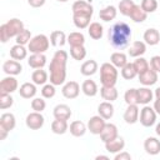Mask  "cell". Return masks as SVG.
<instances>
[{"instance_id":"cell-1","label":"cell","mask_w":160,"mask_h":160,"mask_svg":"<svg viewBox=\"0 0 160 160\" xmlns=\"http://www.w3.org/2000/svg\"><path fill=\"white\" fill-rule=\"evenodd\" d=\"M131 35L132 32L130 26L124 21L114 24L108 31L109 42L116 50H124L125 48H128L131 40Z\"/></svg>"},{"instance_id":"cell-2","label":"cell","mask_w":160,"mask_h":160,"mask_svg":"<svg viewBox=\"0 0 160 160\" xmlns=\"http://www.w3.org/2000/svg\"><path fill=\"white\" fill-rule=\"evenodd\" d=\"M66 62L68 52L65 50H56L50 61V82L55 86L62 85L66 80Z\"/></svg>"},{"instance_id":"cell-3","label":"cell","mask_w":160,"mask_h":160,"mask_svg":"<svg viewBox=\"0 0 160 160\" xmlns=\"http://www.w3.org/2000/svg\"><path fill=\"white\" fill-rule=\"evenodd\" d=\"M119 71L111 62H104L100 66V81L102 86H115L118 82Z\"/></svg>"},{"instance_id":"cell-4","label":"cell","mask_w":160,"mask_h":160,"mask_svg":"<svg viewBox=\"0 0 160 160\" xmlns=\"http://www.w3.org/2000/svg\"><path fill=\"white\" fill-rule=\"evenodd\" d=\"M50 46V39L44 34H38L31 38L28 44V50L31 54H44Z\"/></svg>"},{"instance_id":"cell-5","label":"cell","mask_w":160,"mask_h":160,"mask_svg":"<svg viewBox=\"0 0 160 160\" xmlns=\"http://www.w3.org/2000/svg\"><path fill=\"white\" fill-rule=\"evenodd\" d=\"M156 116H158V112L155 111L154 108H151L149 105H144V108L140 110L139 121L142 126L150 128L156 122Z\"/></svg>"},{"instance_id":"cell-6","label":"cell","mask_w":160,"mask_h":160,"mask_svg":"<svg viewBox=\"0 0 160 160\" xmlns=\"http://www.w3.org/2000/svg\"><path fill=\"white\" fill-rule=\"evenodd\" d=\"M45 119L41 115V112L38 111H32L30 114H28L26 119H25V124L30 130H39L44 126Z\"/></svg>"},{"instance_id":"cell-7","label":"cell","mask_w":160,"mask_h":160,"mask_svg":"<svg viewBox=\"0 0 160 160\" xmlns=\"http://www.w3.org/2000/svg\"><path fill=\"white\" fill-rule=\"evenodd\" d=\"M105 124L106 121L104 118H101L100 115H94L88 121V130L94 135H100L101 131L104 130Z\"/></svg>"},{"instance_id":"cell-8","label":"cell","mask_w":160,"mask_h":160,"mask_svg":"<svg viewBox=\"0 0 160 160\" xmlns=\"http://www.w3.org/2000/svg\"><path fill=\"white\" fill-rule=\"evenodd\" d=\"M72 14H80V15H90L92 16L94 14V8L91 2L85 1V0H76L72 6H71Z\"/></svg>"},{"instance_id":"cell-9","label":"cell","mask_w":160,"mask_h":160,"mask_svg":"<svg viewBox=\"0 0 160 160\" xmlns=\"http://www.w3.org/2000/svg\"><path fill=\"white\" fill-rule=\"evenodd\" d=\"M19 88L18 80L12 75H8L0 82V94H12Z\"/></svg>"},{"instance_id":"cell-10","label":"cell","mask_w":160,"mask_h":160,"mask_svg":"<svg viewBox=\"0 0 160 160\" xmlns=\"http://www.w3.org/2000/svg\"><path fill=\"white\" fill-rule=\"evenodd\" d=\"M61 94L66 99H76L80 94V85L76 81H68L61 89Z\"/></svg>"},{"instance_id":"cell-11","label":"cell","mask_w":160,"mask_h":160,"mask_svg":"<svg viewBox=\"0 0 160 160\" xmlns=\"http://www.w3.org/2000/svg\"><path fill=\"white\" fill-rule=\"evenodd\" d=\"M2 71L6 74V75H12V76H16L19 74H21L22 71V65L20 64V61L18 60H6L4 64H2Z\"/></svg>"},{"instance_id":"cell-12","label":"cell","mask_w":160,"mask_h":160,"mask_svg":"<svg viewBox=\"0 0 160 160\" xmlns=\"http://www.w3.org/2000/svg\"><path fill=\"white\" fill-rule=\"evenodd\" d=\"M5 25L8 28V31L10 34V38H16L25 29L24 28V22L20 19H18V18H12V19L8 20L5 22Z\"/></svg>"},{"instance_id":"cell-13","label":"cell","mask_w":160,"mask_h":160,"mask_svg":"<svg viewBox=\"0 0 160 160\" xmlns=\"http://www.w3.org/2000/svg\"><path fill=\"white\" fill-rule=\"evenodd\" d=\"M138 78H139L140 84H142L144 86H151V85L156 84V82H158V79H159L158 72H156L155 70H152L151 68H149L145 72L139 74Z\"/></svg>"},{"instance_id":"cell-14","label":"cell","mask_w":160,"mask_h":160,"mask_svg":"<svg viewBox=\"0 0 160 160\" xmlns=\"http://www.w3.org/2000/svg\"><path fill=\"white\" fill-rule=\"evenodd\" d=\"M116 136H119L116 125H115V124H111V122H106L105 126H104V130H102L101 134H100L101 141L105 144V142H108V141L115 139Z\"/></svg>"},{"instance_id":"cell-15","label":"cell","mask_w":160,"mask_h":160,"mask_svg":"<svg viewBox=\"0 0 160 160\" xmlns=\"http://www.w3.org/2000/svg\"><path fill=\"white\" fill-rule=\"evenodd\" d=\"M124 148H125V140L121 136H116L115 139L105 142V149L110 154H118V152L122 151Z\"/></svg>"},{"instance_id":"cell-16","label":"cell","mask_w":160,"mask_h":160,"mask_svg":"<svg viewBox=\"0 0 160 160\" xmlns=\"http://www.w3.org/2000/svg\"><path fill=\"white\" fill-rule=\"evenodd\" d=\"M144 149L149 155H158L160 154V140L154 136H149L144 141Z\"/></svg>"},{"instance_id":"cell-17","label":"cell","mask_w":160,"mask_h":160,"mask_svg":"<svg viewBox=\"0 0 160 160\" xmlns=\"http://www.w3.org/2000/svg\"><path fill=\"white\" fill-rule=\"evenodd\" d=\"M139 115H140V110H139L136 104L128 105V108H126V110L124 112V120H125L126 124L132 125V124L139 121Z\"/></svg>"},{"instance_id":"cell-18","label":"cell","mask_w":160,"mask_h":160,"mask_svg":"<svg viewBox=\"0 0 160 160\" xmlns=\"http://www.w3.org/2000/svg\"><path fill=\"white\" fill-rule=\"evenodd\" d=\"M15 125H16V119L12 112H4L0 116V128L1 129L10 132L11 130L15 129Z\"/></svg>"},{"instance_id":"cell-19","label":"cell","mask_w":160,"mask_h":160,"mask_svg":"<svg viewBox=\"0 0 160 160\" xmlns=\"http://www.w3.org/2000/svg\"><path fill=\"white\" fill-rule=\"evenodd\" d=\"M154 92L150 90L149 86H142L138 89V105H148L150 101H152Z\"/></svg>"},{"instance_id":"cell-20","label":"cell","mask_w":160,"mask_h":160,"mask_svg":"<svg viewBox=\"0 0 160 160\" xmlns=\"http://www.w3.org/2000/svg\"><path fill=\"white\" fill-rule=\"evenodd\" d=\"M144 41L145 44L150 45V46H155L160 42V32L159 30H156L155 28H150V29H146L145 32H144Z\"/></svg>"},{"instance_id":"cell-21","label":"cell","mask_w":160,"mask_h":160,"mask_svg":"<svg viewBox=\"0 0 160 160\" xmlns=\"http://www.w3.org/2000/svg\"><path fill=\"white\" fill-rule=\"evenodd\" d=\"M36 84L34 82H24L19 88V95L24 99H34L36 95Z\"/></svg>"},{"instance_id":"cell-22","label":"cell","mask_w":160,"mask_h":160,"mask_svg":"<svg viewBox=\"0 0 160 160\" xmlns=\"http://www.w3.org/2000/svg\"><path fill=\"white\" fill-rule=\"evenodd\" d=\"M54 118L55 119H60V120H69L71 116V109L70 106H68L66 104H59L54 108Z\"/></svg>"},{"instance_id":"cell-23","label":"cell","mask_w":160,"mask_h":160,"mask_svg":"<svg viewBox=\"0 0 160 160\" xmlns=\"http://www.w3.org/2000/svg\"><path fill=\"white\" fill-rule=\"evenodd\" d=\"M66 41H68V36L62 30H54L50 34V44L55 48L64 46Z\"/></svg>"},{"instance_id":"cell-24","label":"cell","mask_w":160,"mask_h":160,"mask_svg":"<svg viewBox=\"0 0 160 160\" xmlns=\"http://www.w3.org/2000/svg\"><path fill=\"white\" fill-rule=\"evenodd\" d=\"M145 52H146V44H145V41H139V40L134 41L131 44V46L129 48V51H128V54L131 58L142 56Z\"/></svg>"},{"instance_id":"cell-25","label":"cell","mask_w":160,"mask_h":160,"mask_svg":"<svg viewBox=\"0 0 160 160\" xmlns=\"http://www.w3.org/2000/svg\"><path fill=\"white\" fill-rule=\"evenodd\" d=\"M28 49L25 48V45H20V44H15L14 46H11L10 49V58L18 61H21L24 59H26L28 56Z\"/></svg>"},{"instance_id":"cell-26","label":"cell","mask_w":160,"mask_h":160,"mask_svg":"<svg viewBox=\"0 0 160 160\" xmlns=\"http://www.w3.org/2000/svg\"><path fill=\"white\" fill-rule=\"evenodd\" d=\"M46 60L44 54H31L28 59V64L32 69H42L46 65Z\"/></svg>"},{"instance_id":"cell-27","label":"cell","mask_w":160,"mask_h":160,"mask_svg":"<svg viewBox=\"0 0 160 160\" xmlns=\"http://www.w3.org/2000/svg\"><path fill=\"white\" fill-rule=\"evenodd\" d=\"M116 15H118V9L114 5H108V6L102 8L99 12V18L105 22L114 20L116 18Z\"/></svg>"},{"instance_id":"cell-28","label":"cell","mask_w":160,"mask_h":160,"mask_svg":"<svg viewBox=\"0 0 160 160\" xmlns=\"http://www.w3.org/2000/svg\"><path fill=\"white\" fill-rule=\"evenodd\" d=\"M98 114L101 118H104L105 120L111 119L112 115H114V106H112V104L110 101H102V102H100L99 106H98Z\"/></svg>"},{"instance_id":"cell-29","label":"cell","mask_w":160,"mask_h":160,"mask_svg":"<svg viewBox=\"0 0 160 160\" xmlns=\"http://www.w3.org/2000/svg\"><path fill=\"white\" fill-rule=\"evenodd\" d=\"M69 130H70V134L75 138H80V136H84L86 130H88V125H85L82 121L80 120H75L70 124L69 126Z\"/></svg>"},{"instance_id":"cell-30","label":"cell","mask_w":160,"mask_h":160,"mask_svg":"<svg viewBox=\"0 0 160 160\" xmlns=\"http://www.w3.org/2000/svg\"><path fill=\"white\" fill-rule=\"evenodd\" d=\"M99 70V65L95 60L90 59V60H86L82 62L81 68H80V72L84 75V76H91L94 75L96 71Z\"/></svg>"},{"instance_id":"cell-31","label":"cell","mask_w":160,"mask_h":160,"mask_svg":"<svg viewBox=\"0 0 160 160\" xmlns=\"http://www.w3.org/2000/svg\"><path fill=\"white\" fill-rule=\"evenodd\" d=\"M100 95H101V98H102L105 101L112 102V101H115V100L118 99L119 92H118V90H116L115 86H101V89H100Z\"/></svg>"},{"instance_id":"cell-32","label":"cell","mask_w":160,"mask_h":160,"mask_svg":"<svg viewBox=\"0 0 160 160\" xmlns=\"http://www.w3.org/2000/svg\"><path fill=\"white\" fill-rule=\"evenodd\" d=\"M129 18H130L134 22H144V21L148 19V14L141 9L140 5L135 4L134 8H132V10L130 11Z\"/></svg>"},{"instance_id":"cell-33","label":"cell","mask_w":160,"mask_h":160,"mask_svg":"<svg viewBox=\"0 0 160 160\" xmlns=\"http://www.w3.org/2000/svg\"><path fill=\"white\" fill-rule=\"evenodd\" d=\"M88 32H89V36L94 40H99L102 38L104 35V28L100 22L98 21H94L91 22L89 26H88Z\"/></svg>"},{"instance_id":"cell-34","label":"cell","mask_w":160,"mask_h":160,"mask_svg":"<svg viewBox=\"0 0 160 160\" xmlns=\"http://www.w3.org/2000/svg\"><path fill=\"white\" fill-rule=\"evenodd\" d=\"M81 91H82L86 96L92 98V96H95V95L98 94L99 89H98V85H96V82H95L94 80L88 79V80H85V81L81 84Z\"/></svg>"},{"instance_id":"cell-35","label":"cell","mask_w":160,"mask_h":160,"mask_svg":"<svg viewBox=\"0 0 160 160\" xmlns=\"http://www.w3.org/2000/svg\"><path fill=\"white\" fill-rule=\"evenodd\" d=\"M91 16L90 15H80V14H72V22L74 25L82 30V29H88V26L91 24L90 22Z\"/></svg>"},{"instance_id":"cell-36","label":"cell","mask_w":160,"mask_h":160,"mask_svg":"<svg viewBox=\"0 0 160 160\" xmlns=\"http://www.w3.org/2000/svg\"><path fill=\"white\" fill-rule=\"evenodd\" d=\"M110 62H111L114 66H116L118 69H121V68H122L124 65H126L129 61H128L126 54H124L122 51H115V52H112L111 56H110Z\"/></svg>"},{"instance_id":"cell-37","label":"cell","mask_w":160,"mask_h":160,"mask_svg":"<svg viewBox=\"0 0 160 160\" xmlns=\"http://www.w3.org/2000/svg\"><path fill=\"white\" fill-rule=\"evenodd\" d=\"M69 130V125H68V120H60V119H55L51 122V131L56 135H62Z\"/></svg>"},{"instance_id":"cell-38","label":"cell","mask_w":160,"mask_h":160,"mask_svg":"<svg viewBox=\"0 0 160 160\" xmlns=\"http://www.w3.org/2000/svg\"><path fill=\"white\" fill-rule=\"evenodd\" d=\"M31 80L34 84L36 85H45L46 81L49 80V76H48V72L42 69H35L31 74Z\"/></svg>"},{"instance_id":"cell-39","label":"cell","mask_w":160,"mask_h":160,"mask_svg":"<svg viewBox=\"0 0 160 160\" xmlns=\"http://www.w3.org/2000/svg\"><path fill=\"white\" fill-rule=\"evenodd\" d=\"M68 44L70 46H81L85 44V36L80 31H74L68 35Z\"/></svg>"},{"instance_id":"cell-40","label":"cell","mask_w":160,"mask_h":160,"mask_svg":"<svg viewBox=\"0 0 160 160\" xmlns=\"http://www.w3.org/2000/svg\"><path fill=\"white\" fill-rule=\"evenodd\" d=\"M120 70H121V76H122L125 80H132L135 76H138V72H136V70H135L132 62H128V64L124 65Z\"/></svg>"},{"instance_id":"cell-41","label":"cell","mask_w":160,"mask_h":160,"mask_svg":"<svg viewBox=\"0 0 160 160\" xmlns=\"http://www.w3.org/2000/svg\"><path fill=\"white\" fill-rule=\"evenodd\" d=\"M70 56L74 59V60H84L85 56H86V49L84 45L81 46H70Z\"/></svg>"},{"instance_id":"cell-42","label":"cell","mask_w":160,"mask_h":160,"mask_svg":"<svg viewBox=\"0 0 160 160\" xmlns=\"http://www.w3.org/2000/svg\"><path fill=\"white\" fill-rule=\"evenodd\" d=\"M134 5H135V2L132 0H120V2L118 5V11H120V14H122L124 16H129Z\"/></svg>"},{"instance_id":"cell-43","label":"cell","mask_w":160,"mask_h":160,"mask_svg":"<svg viewBox=\"0 0 160 160\" xmlns=\"http://www.w3.org/2000/svg\"><path fill=\"white\" fill-rule=\"evenodd\" d=\"M132 64H134V68H135V70H136L138 75H139V74L145 72V71L150 68V65H149L148 60H146V59H144L142 56L135 58V60H134V62H132Z\"/></svg>"},{"instance_id":"cell-44","label":"cell","mask_w":160,"mask_h":160,"mask_svg":"<svg viewBox=\"0 0 160 160\" xmlns=\"http://www.w3.org/2000/svg\"><path fill=\"white\" fill-rule=\"evenodd\" d=\"M124 100L128 105H134V104L138 105V89L135 88L128 89L124 94Z\"/></svg>"},{"instance_id":"cell-45","label":"cell","mask_w":160,"mask_h":160,"mask_svg":"<svg viewBox=\"0 0 160 160\" xmlns=\"http://www.w3.org/2000/svg\"><path fill=\"white\" fill-rule=\"evenodd\" d=\"M140 6L146 14H151L158 9V0H141Z\"/></svg>"},{"instance_id":"cell-46","label":"cell","mask_w":160,"mask_h":160,"mask_svg":"<svg viewBox=\"0 0 160 160\" xmlns=\"http://www.w3.org/2000/svg\"><path fill=\"white\" fill-rule=\"evenodd\" d=\"M16 40V44H20V45H26V44H29L30 42V40H31V31L29 30V29H24L16 38H15Z\"/></svg>"},{"instance_id":"cell-47","label":"cell","mask_w":160,"mask_h":160,"mask_svg":"<svg viewBox=\"0 0 160 160\" xmlns=\"http://www.w3.org/2000/svg\"><path fill=\"white\" fill-rule=\"evenodd\" d=\"M55 92H56V90H55V85L54 84L50 82V84L42 85L41 95H42L44 99H51V98H54L55 96Z\"/></svg>"},{"instance_id":"cell-48","label":"cell","mask_w":160,"mask_h":160,"mask_svg":"<svg viewBox=\"0 0 160 160\" xmlns=\"http://www.w3.org/2000/svg\"><path fill=\"white\" fill-rule=\"evenodd\" d=\"M14 104V99L10 94H0V109L5 110L11 108Z\"/></svg>"},{"instance_id":"cell-49","label":"cell","mask_w":160,"mask_h":160,"mask_svg":"<svg viewBox=\"0 0 160 160\" xmlns=\"http://www.w3.org/2000/svg\"><path fill=\"white\" fill-rule=\"evenodd\" d=\"M46 108V102L42 98H34L31 100V109L34 111H38V112H41L44 111Z\"/></svg>"},{"instance_id":"cell-50","label":"cell","mask_w":160,"mask_h":160,"mask_svg":"<svg viewBox=\"0 0 160 160\" xmlns=\"http://www.w3.org/2000/svg\"><path fill=\"white\" fill-rule=\"evenodd\" d=\"M9 39H10V34H9V31H8V28H6L5 24H2V25L0 26V41H1L2 44H5Z\"/></svg>"},{"instance_id":"cell-51","label":"cell","mask_w":160,"mask_h":160,"mask_svg":"<svg viewBox=\"0 0 160 160\" xmlns=\"http://www.w3.org/2000/svg\"><path fill=\"white\" fill-rule=\"evenodd\" d=\"M150 68L156 72H160V55H154L150 59Z\"/></svg>"},{"instance_id":"cell-52","label":"cell","mask_w":160,"mask_h":160,"mask_svg":"<svg viewBox=\"0 0 160 160\" xmlns=\"http://www.w3.org/2000/svg\"><path fill=\"white\" fill-rule=\"evenodd\" d=\"M114 160H131V155H130L128 151H124V150H122V151L115 154Z\"/></svg>"},{"instance_id":"cell-53","label":"cell","mask_w":160,"mask_h":160,"mask_svg":"<svg viewBox=\"0 0 160 160\" xmlns=\"http://www.w3.org/2000/svg\"><path fill=\"white\" fill-rule=\"evenodd\" d=\"M46 0H28V4L31 8H41Z\"/></svg>"},{"instance_id":"cell-54","label":"cell","mask_w":160,"mask_h":160,"mask_svg":"<svg viewBox=\"0 0 160 160\" xmlns=\"http://www.w3.org/2000/svg\"><path fill=\"white\" fill-rule=\"evenodd\" d=\"M154 109H155V111L158 112V114H160V99H156L155 101H154V106H152Z\"/></svg>"},{"instance_id":"cell-55","label":"cell","mask_w":160,"mask_h":160,"mask_svg":"<svg viewBox=\"0 0 160 160\" xmlns=\"http://www.w3.org/2000/svg\"><path fill=\"white\" fill-rule=\"evenodd\" d=\"M8 134H9V131H6V130H4V129L0 128V140H5L6 136H8Z\"/></svg>"},{"instance_id":"cell-56","label":"cell","mask_w":160,"mask_h":160,"mask_svg":"<svg viewBox=\"0 0 160 160\" xmlns=\"http://www.w3.org/2000/svg\"><path fill=\"white\" fill-rule=\"evenodd\" d=\"M95 159H96V160H100V159H104V160H109L110 158H109V156H106V155H98Z\"/></svg>"},{"instance_id":"cell-57","label":"cell","mask_w":160,"mask_h":160,"mask_svg":"<svg viewBox=\"0 0 160 160\" xmlns=\"http://www.w3.org/2000/svg\"><path fill=\"white\" fill-rule=\"evenodd\" d=\"M154 95H155V98H156V99H160V86H159L158 89H155Z\"/></svg>"},{"instance_id":"cell-58","label":"cell","mask_w":160,"mask_h":160,"mask_svg":"<svg viewBox=\"0 0 160 160\" xmlns=\"http://www.w3.org/2000/svg\"><path fill=\"white\" fill-rule=\"evenodd\" d=\"M155 132H156L158 136H160V122L156 124V126H155Z\"/></svg>"},{"instance_id":"cell-59","label":"cell","mask_w":160,"mask_h":160,"mask_svg":"<svg viewBox=\"0 0 160 160\" xmlns=\"http://www.w3.org/2000/svg\"><path fill=\"white\" fill-rule=\"evenodd\" d=\"M59 2H66V1H69V0H58Z\"/></svg>"}]
</instances>
